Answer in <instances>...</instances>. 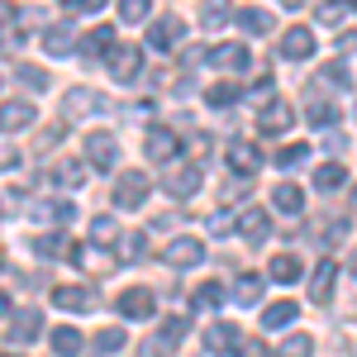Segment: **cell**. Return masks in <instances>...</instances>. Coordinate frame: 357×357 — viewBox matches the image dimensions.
<instances>
[{"label":"cell","instance_id":"cell-52","mask_svg":"<svg viewBox=\"0 0 357 357\" xmlns=\"http://www.w3.org/2000/svg\"><path fill=\"white\" fill-rule=\"evenodd\" d=\"M357 48V33H343V38H338V53H353Z\"/></svg>","mask_w":357,"mask_h":357},{"label":"cell","instance_id":"cell-5","mask_svg":"<svg viewBox=\"0 0 357 357\" xmlns=\"http://www.w3.org/2000/svg\"><path fill=\"white\" fill-rule=\"evenodd\" d=\"M176 148H181V143H176V134H172V129H162V124H153V129H148V138H143V158H148V162H172V158H176Z\"/></svg>","mask_w":357,"mask_h":357},{"label":"cell","instance_id":"cell-28","mask_svg":"<svg viewBox=\"0 0 357 357\" xmlns=\"http://www.w3.org/2000/svg\"><path fill=\"white\" fill-rule=\"evenodd\" d=\"M348 15H353V0H324L319 5V24H329V29H338Z\"/></svg>","mask_w":357,"mask_h":357},{"label":"cell","instance_id":"cell-31","mask_svg":"<svg viewBox=\"0 0 357 357\" xmlns=\"http://www.w3.org/2000/svg\"><path fill=\"white\" fill-rule=\"evenodd\" d=\"M53 181H57V186H67V191H77V186L86 181V167L82 162H57L53 167Z\"/></svg>","mask_w":357,"mask_h":357},{"label":"cell","instance_id":"cell-49","mask_svg":"<svg viewBox=\"0 0 357 357\" xmlns=\"http://www.w3.org/2000/svg\"><path fill=\"white\" fill-rule=\"evenodd\" d=\"M15 15H20V10H15V5H5V0H0V29H5V24H15Z\"/></svg>","mask_w":357,"mask_h":357},{"label":"cell","instance_id":"cell-37","mask_svg":"<svg viewBox=\"0 0 357 357\" xmlns=\"http://www.w3.org/2000/svg\"><path fill=\"white\" fill-rule=\"evenodd\" d=\"M310 353H314V338H310V333H291L276 357H310Z\"/></svg>","mask_w":357,"mask_h":357},{"label":"cell","instance_id":"cell-9","mask_svg":"<svg viewBox=\"0 0 357 357\" xmlns=\"http://www.w3.org/2000/svg\"><path fill=\"white\" fill-rule=\"evenodd\" d=\"M310 53H314V33H310L305 24H296V29L281 33V57H286V62H305Z\"/></svg>","mask_w":357,"mask_h":357},{"label":"cell","instance_id":"cell-39","mask_svg":"<svg viewBox=\"0 0 357 357\" xmlns=\"http://www.w3.org/2000/svg\"><path fill=\"white\" fill-rule=\"evenodd\" d=\"M172 338L167 333H153V338H143V348H138V357H172Z\"/></svg>","mask_w":357,"mask_h":357},{"label":"cell","instance_id":"cell-15","mask_svg":"<svg viewBox=\"0 0 357 357\" xmlns=\"http://www.w3.org/2000/svg\"><path fill=\"white\" fill-rule=\"evenodd\" d=\"M29 215L38 224H72L77 205H67V200H38V205H29Z\"/></svg>","mask_w":357,"mask_h":357},{"label":"cell","instance_id":"cell-25","mask_svg":"<svg viewBox=\"0 0 357 357\" xmlns=\"http://www.w3.org/2000/svg\"><path fill=\"white\" fill-rule=\"evenodd\" d=\"M38 333H43V324H38V314H33V310L15 314V324H10V343H33Z\"/></svg>","mask_w":357,"mask_h":357},{"label":"cell","instance_id":"cell-48","mask_svg":"<svg viewBox=\"0 0 357 357\" xmlns=\"http://www.w3.org/2000/svg\"><path fill=\"white\" fill-rule=\"evenodd\" d=\"M162 333H167V338H172V343H181V338H186V333H191V324H186V319H176V314H172V319H167V324H162Z\"/></svg>","mask_w":357,"mask_h":357},{"label":"cell","instance_id":"cell-29","mask_svg":"<svg viewBox=\"0 0 357 357\" xmlns=\"http://www.w3.org/2000/svg\"><path fill=\"white\" fill-rule=\"evenodd\" d=\"M238 96H243V91H238L234 82H215L210 91H205V100H210L215 110H224V105H238Z\"/></svg>","mask_w":357,"mask_h":357},{"label":"cell","instance_id":"cell-30","mask_svg":"<svg viewBox=\"0 0 357 357\" xmlns=\"http://www.w3.org/2000/svg\"><path fill=\"white\" fill-rule=\"evenodd\" d=\"M262 291H267L262 276H243V281L234 286V301H238V305H257V301H262Z\"/></svg>","mask_w":357,"mask_h":357},{"label":"cell","instance_id":"cell-35","mask_svg":"<svg viewBox=\"0 0 357 357\" xmlns=\"http://www.w3.org/2000/svg\"><path fill=\"white\" fill-rule=\"evenodd\" d=\"M234 338H238V333H234V324H210V329H205V348H210V353H224Z\"/></svg>","mask_w":357,"mask_h":357},{"label":"cell","instance_id":"cell-53","mask_svg":"<svg viewBox=\"0 0 357 357\" xmlns=\"http://www.w3.org/2000/svg\"><path fill=\"white\" fill-rule=\"evenodd\" d=\"M281 5H291V10H301V5H305V0H281Z\"/></svg>","mask_w":357,"mask_h":357},{"label":"cell","instance_id":"cell-27","mask_svg":"<svg viewBox=\"0 0 357 357\" xmlns=\"http://www.w3.org/2000/svg\"><path fill=\"white\" fill-rule=\"evenodd\" d=\"M343 181H348V172H343L338 162H324L319 172H314V191H324V195H329V191H338Z\"/></svg>","mask_w":357,"mask_h":357},{"label":"cell","instance_id":"cell-38","mask_svg":"<svg viewBox=\"0 0 357 357\" xmlns=\"http://www.w3.org/2000/svg\"><path fill=\"white\" fill-rule=\"evenodd\" d=\"M72 262H82V267H91V272H105V267H114V257H105V252H91V248H72Z\"/></svg>","mask_w":357,"mask_h":357},{"label":"cell","instance_id":"cell-54","mask_svg":"<svg viewBox=\"0 0 357 357\" xmlns=\"http://www.w3.org/2000/svg\"><path fill=\"white\" fill-rule=\"evenodd\" d=\"M353 272H357V257H353Z\"/></svg>","mask_w":357,"mask_h":357},{"label":"cell","instance_id":"cell-47","mask_svg":"<svg viewBox=\"0 0 357 357\" xmlns=\"http://www.w3.org/2000/svg\"><path fill=\"white\" fill-rule=\"evenodd\" d=\"M62 5H67L72 15H100V10H105V0H62Z\"/></svg>","mask_w":357,"mask_h":357},{"label":"cell","instance_id":"cell-10","mask_svg":"<svg viewBox=\"0 0 357 357\" xmlns=\"http://www.w3.org/2000/svg\"><path fill=\"white\" fill-rule=\"evenodd\" d=\"M291 119H296V110H291L286 100H267L262 114H257V129L276 138V134H286V129H291Z\"/></svg>","mask_w":357,"mask_h":357},{"label":"cell","instance_id":"cell-6","mask_svg":"<svg viewBox=\"0 0 357 357\" xmlns=\"http://www.w3.org/2000/svg\"><path fill=\"white\" fill-rule=\"evenodd\" d=\"M33 124H38V110H33L29 100H5V105H0V129H5V134H24Z\"/></svg>","mask_w":357,"mask_h":357},{"label":"cell","instance_id":"cell-14","mask_svg":"<svg viewBox=\"0 0 357 357\" xmlns=\"http://www.w3.org/2000/svg\"><path fill=\"white\" fill-rule=\"evenodd\" d=\"M210 62H215V67H224V72H248V67H252V53H248L243 43H224V48H215V53H210Z\"/></svg>","mask_w":357,"mask_h":357},{"label":"cell","instance_id":"cell-51","mask_svg":"<svg viewBox=\"0 0 357 357\" xmlns=\"http://www.w3.org/2000/svg\"><path fill=\"white\" fill-rule=\"evenodd\" d=\"M229 224H234L229 215H215V220H210V229H215V234H229Z\"/></svg>","mask_w":357,"mask_h":357},{"label":"cell","instance_id":"cell-46","mask_svg":"<svg viewBox=\"0 0 357 357\" xmlns=\"http://www.w3.org/2000/svg\"><path fill=\"white\" fill-rule=\"evenodd\" d=\"M319 86H348V67H343V62H333V67H324V77H319Z\"/></svg>","mask_w":357,"mask_h":357},{"label":"cell","instance_id":"cell-41","mask_svg":"<svg viewBox=\"0 0 357 357\" xmlns=\"http://www.w3.org/2000/svg\"><path fill=\"white\" fill-rule=\"evenodd\" d=\"M119 15H124L129 24H138V20L153 15V0H119Z\"/></svg>","mask_w":357,"mask_h":357},{"label":"cell","instance_id":"cell-7","mask_svg":"<svg viewBox=\"0 0 357 357\" xmlns=\"http://www.w3.org/2000/svg\"><path fill=\"white\" fill-rule=\"evenodd\" d=\"M167 267H200L205 262V243L200 238H172V243L162 248Z\"/></svg>","mask_w":357,"mask_h":357},{"label":"cell","instance_id":"cell-16","mask_svg":"<svg viewBox=\"0 0 357 357\" xmlns=\"http://www.w3.org/2000/svg\"><path fill=\"white\" fill-rule=\"evenodd\" d=\"M333 281H338V267H333V262H319L314 276H310V301H314V305H329Z\"/></svg>","mask_w":357,"mask_h":357},{"label":"cell","instance_id":"cell-23","mask_svg":"<svg viewBox=\"0 0 357 357\" xmlns=\"http://www.w3.org/2000/svg\"><path fill=\"white\" fill-rule=\"evenodd\" d=\"M110 48H114V29H110V24L91 29V33L82 38V53H86V57H110Z\"/></svg>","mask_w":357,"mask_h":357},{"label":"cell","instance_id":"cell-42","mask_svg":"<svg viewBox=\"0 0 357 357\" xmlns=\"http://www.w3.org/2000/svg\"><path fill=\"white\" fill-rule=\"evenodd\" d=\"M305 158H310V148H305V143H291V148H281V153H276V167H286V172H291V167H301Z\"/></svg>","mask_w":357,"mask_h":357},{"label":"cell","instance_id":"cell-34","mask_svg":"<svg viewBox=\"0 0 357 357\" xmlns=\"http://www.w3.org/2000/svg\"><path fill=\"white\" fill-rule=\"evenodd\" d=\"M220 305H224V286L220 281H205V286L195 291V310H200V314H205V310H220Z\"/></svg>","mask_w":357,"mask_h":357},{"label":"cell","instance_id":"cell-3","mask_svg":"<svg viewBox=\"0 0 357 357\" xmlns=\"http://www.w3.org/2000/svg\"><path fill=\"white\" fill-rule=\"evenodd\" d=\"M53 305L72 310V314H86V310L100 305V296H96V286H53Z\"/></svg>","mask_w":357,"mask_h":357},{"label":"cell","instance_id":"cell-20","mask_svg":"<svg viewBox=\"0 0 357 357\" xmlns=\"http://www.w3.org/2000/svg\"><path fill=\"white\" fill-rule=\"evenodd\" d=\"M238 234H243V238H252V243H262V238L272 234V220H267V210H257V205H252V210H243V220H238Z\"/></svg>","mask_w":357,"mask_h":357},{"label":"cell","instance_id":"cell-36","mask_svg":"<svg viewBox=\"0 0 357 357\" xmlns=\"http://www.w3.org/2000/svg\"><path fill=\"white\" fill-rule=\"evenodd\" d=\"M91 348H96V357H105V353H119V348H124V329H100V333H96V343H91Z\"/></svg>","mask_w":357,"mask_h":357},{"label":"cell","instance_id":"cell-13","mask_svg":"<svg viewBox=\"0 0 357 357\" xmlns=\"http://www.w3.org/2000/svg\"><path fill=\"white\" fill-rule=\"evenodd\" d=\"M86 158L100 167V172H105V167H114V158H119V143H114V134H91V138H86Z\"/></svg>","mask_w":357,"mask_h":357},{"label":"cell","instance_id":"cell-8","mask_svg":"<svg viewBox=\"0 0 357 357\" xmlns=\"http://www.w3.org/2000/svg\"><path fill=\"white\" fill-rule=\"evenodd\" d=\"M186 38V24L176 20V15H167V20H158V24L148 29V48H158V53H167V48H176Z\"/></svg>","mask_w":357,"mask_h":357},{"label":"cell","instance_id":"cell-22","mask_svg":"<svg viewBox=\"0 0 357 357\" xmlns=\"http://www.w3.org/2000/svg\"><path fill=\"white\" fill-rule=\"evenodd\" d=\"M72 238H67V234H38V238H33V252H38V257H72Z\"/></svg>","mask_w":357,"mask_h":357},{"label":"cell","instance_id":"cell-17","mask_svg":"<svg viewBox=\"0 0 357 357\" xmlns=\"http://www.w3.org/2000/svg\"><path fill=\"white\" fill-rule=\"evenodd\" d=\"M301 257H296V252H276L272 262H267V276H272V281H281V286H291V281H301Z\"/></svg>","mask_w":357,"mask_h":357},{"label":"cell","instance_id":"cell-40","mask_svg":"<svg viewBox=\"0 0 357 357\" xmlns=\"http://www.w3.org/2000/svg\"><path fill=\"white\" fill-rule=\"evenodd\" d=\"M205 29H220V24H229V0H205Z\"/></svg>","mask_w":357,"mask_h":357},{"label":"cell","instance_id":"cell-50","mask_svg":"<svg viewBox=\"0 0 357 357\" xmlns=\"http://www.w3.org/2000/svg\"><path fill=\"white\" fill-rule=\"evenodd\" d=\"M238 357H267V348H262V343H243V348H238Z\"/></svg>","mask_w":357,"mask_h":357},{"label":"cell","instance_id":"cell-18","mask_svg":"<svg viewBox=\"0 0 357 357\" xmlns=\"http://www.w3.org/2000/svg\"><path fill=\"white\" fill-rule=\"evenodd\" d=\"M119 314H124V319H148V314H153V291H124V296H119Z\"/></svg>","mask_w":357,"mask_h":357},{"label":"cell","instance_id":"cell-11","mask_svg":"<svg viewBox=\"0 0 357 357\" xmlns=\"http://www.w3.org/2000/svg\"><path fill=\"white\" fill-rule=\"evenodd\" d=\"M105 62H110V77H114V82H134L138 72H143V53H138V48H110Z\"/></svg>","mask_w":357,"mask_h":357},{"label":"cell","instance_id":"cell-19","mask_svg":"<svg viewBox=\"0 0 357 357\" xmlns=\"http://www.w3.org/2000/svg\"><path fill=\"white\" fill-rule=\"evenodd\" d=\"M291 319H301L296 301H272L262 310V329H291Z\"/></svg>","mask_w":357,"mask_h":357},{"label":"cell","instance_id":"cell-24","mask_svg":"<svg viewBox=\"0 0 357 357\" xmlns=\"http://www.w3.org/2000/svg\"><path fill=\"white\" fill-rule=\"evenodd\" d=\"M272 15H267V10H257V5H248V10H238V29H243V33H252V38H257V33H272Z\"/></svg>","mask_w":357,"mask_h":357},{"label":"cell","instance_id":"cell-45","mask_svg":"<svg viewBox=\"0 0 357 357\" xmlns=\"http://www.w3.org/2000/svg\"><path fill=\"white\" fill-rule=\"evenodd\" d=\"M20 86H33V91H48V72H43V67H20Z\"/></svg>","mask_w":357,"mask_h":357},{"label":"cell","instance_id":"cell-4","mask_svg":"<svg viewBox=\"0 0 357 357\" xmlns=\"http://www.w3.org/2000/svg\"><path fill=\"white\" fill-rule=\"evenodd\" d=\"M200 181H205L200 167H172V172L162 176V191L172 195V200H191V195L200 191Z\"/></svg>","mask_w":357,"mask_h":357},{"label":"cell","instance_id":"cell-55","mask_svg":"<svg viewBox=\"0 0 357 357\" xmlns=\"http://www.w3.org/2000/svg\"><path fill=\"white\" fill-rule=\"evenodd\" d=\"M353 200H357V191H353Z\"/></svg>","mask_w":357,"mask_h":357},{"label":"cell","instance_id":"cell-1","mask_svg":"<svg viewBox=\"0 0 357 357\" xmlns=\"http://www.w3.org/2000/svg\"><path fill=\"white\" fill-rule=\"evenodd\" d=\"M100 105H105V100H100V91L77 86V91H67V96H62V124H77V119H86V114H96Z\"/></svg>","mask_w":357,"mask_h":357},{"label":"cell","instance_id":"cell-26","mask_svg":"<svg viewBox=\"0 0 357 357\" xmlns=\"http://www.w3.org/2000/svg\"><path fill=\"white\" fill-rule=\"evenodd\" d=\"M72 43H77V38H72V29H67V24L43 29V48H48L53 57H67V53H72Z\"/></svg>","mask_w":357,"mask_h":357},{"label":"cell","instance_id":"cell-32","mask_svg":"<svg viewBox=\"0 0 357 357\" xmlns=\"http://www.w3.org/2000/svg\"><path fill=\"white\" fill-rule=\"evenodd\" d=\"M310 124H314V129H333V124H338V110H333L329 100H319V96H314V100H310Z\"/></svg>","mask_w":357,"mask_h":357},{"label":"cell","instance_id":"cell-21","mask_svg":"<svg viewBox=\"0 0 357 357\" xmlns=\"http://www.w3.org/2000/svg\"><path fill=\"white\" fill-rule=\"evenodd\" d=\"M272 205L281 210V215H301L305 210V191L296 186V181H281V186L272 191Z\"/></svg>","mask_w":357,"mask_h":357},{"label":"cell","instance_id":"cell-43","mask_svg":"<svg viewBox=\"0 0 357 357\" xmlns=\"http://www.w3.org/2000/svg\"><path fill=\"white\" fill-rule=\"evenodd\" d=\"M91 238H96V243H100V238H119V224H114L110 215H96V220H91Z\"/></svg>","mask_w":357,"mask_h":357},{"label":"cell","instance_id":"cell-33","mask_svg":"<svg viewBox=\"0 0 357 357\" xmlns=\"http://www.w3.org/2000/svg\"><path fill=\"white\" fill-rule=\"evenodd\" d=\"M53 353L57 357H77L82 353V333L77 329H53Z\"/></svg>","mask_w":357,"mask_h":357},{"label":"cell","instance_id":"cell-12","mask_svg":"<svg viewBox=\"0 0 357 357\" xmlns=\"http://www.w3.org/2000/svg\"><path fill=\"white\" fill-rule=\"evenodd\" d=\"M229 167H234L238 176H257V167H262V153H257L248 138H234V143H229Z\"/></svg>","mask_w":357,"mask_h":357},{"label":"cell","instance_id":"cell-44","mask_svg":"<svg viewBox=\"0 0 357 357\" xmlns=\"http://www.w3.org/2000/svg\"><path fill=\"white\" fill-rule=\"evenodd\" d=\"M119 262H134V257H143V243H148V238H143V234H124V238H119Z\"/></svg>","mask_w":357,"mask_h":357},{"label":"cell","instance_id":"cell-2","mask_svg":"<svg viewBox=\"0 0 357 357\" xmlns=\"http://www.w3.org/2000/svg\"><path fill=\"white\" fill-rule=\"evenodd\" d=\"M148 191H153V181H148L143 172H124L119 186H114V205H119V210H138V205L148 200Z\"/></svg>","mask_w":357,"mask_h":357}]
</instances>
